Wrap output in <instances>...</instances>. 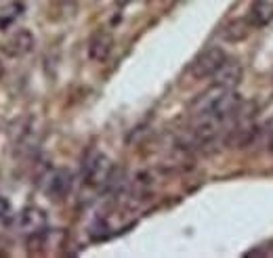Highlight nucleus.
I'll return each instance as SVG.
<instances>
[{"instance_id":"nucleus-1","label":"nucleus","mask_w":273,"mask_h":258,"mask_svg":"<svg viewBox=\"0 0 273 258\" xmlns=\"http://www.w3.org/2000/svg\"><path fill=\"white\" fill-rule=\"evenodd\" d=\"M225 61H227V55H225L223 48H221V46H208V48H204L202 53L192 61L189 74L196 80L212 78L221 70V65H223Z\"/></svg>"},{"instance_id":"nucleus-2","label":"nucleus","mask_w":273,"mask_h":258,"mask_svg":"<svg viewBox=\"0 0 273 258\" xmlns=\"http://www.w3.org/2000/svg\"><path fill=\"white\" fill-rule=\"evenodd\" d=\"M72 172L67 168H57L53 170L50 175L44 179V193L48 199L53 202H61L67 197V193H70L72 189Z\"/></svg>"},{"instance_id":"nucleus-3","label":"nucleus","mask_w":273,"mask_h":258,"mask_svg":"<svg viewBox=\"0 0 273 258\" xmlns=\"http://www.w3.org/2000/svg\"><path fill=\"white\" fill-rule=\"evenodd\" d=\"M34 44H36V40H34V34L28 27H21V30L13 32L11 36L7 38V42L3 44V50H5L7 57L19 59V57H25V55L32 53Z\"/></svg>"},{"instance_id":"nucleus-4","label":"nucleus","mask_w":273,"mask_h":258,"mask_svg":"<svg viewBox=\"0 0 273 258\" xmlns=\"http://www.w3.org/2000/svg\"><path fill=\"white\" fill-rule=\"evenodd\" d=\"M114 50V36L110 30H97L89 40V57L97 63H103L110 59Z\"/></svg>"},{"instance_id":"nucleus-5","label":"nucleus","mask_w":273,"mask_h":258,"mask_svg":"<svg viewBox=\"0 0 273 258\" xmlns=\"http://www.w3.org/2000/svg\"><path fill=\"white\" fill-rule=\"evenodd\" d=\"M110 172H112V162L107 156H95L91 164L87 166V175H84V183L93 189L103 187L110 181Z\"/></svg>"},{"instance_id":"nucleus-6","label":"nucleus","mask_w":273,"mask_h":258,"mask_svg":"<svg viewBox=\"0 0 273 258\" xmlns=\"http://www.w3.org/2000/svg\"><path fill=\"white\" fill-rule=\"evenodd\" d=\"M242 65L237 63V61H225L223 65H221V70L212 76L214 80V86H219V89H227V91H233L237 84L242 82Z\"/></svg>"},{"instance_id":"nucleus-7","label":"nucleus","mask_w":273,"mask_h":258,"mask_svg":"<svg viewBox=\"0 0 273 258\" xmlns=\"http://www.w3.org/2000/svg\"><path fill=\"white\" fill-rule=\"evenodd\" d=\"M252 23L248 21V17H237V19H231L223 32H221V38H223L225 42L229 44H235V42H242L250 36V32H252Z\"/></svg>"},{"instance_id":"nucleus-8","label":"nucleus","mask_w":273,"mask_h":258,"mask_svg":"<svg viewBox=\"0 0 273 258\" xmlns=\"http://www.w3.org/2000/svg\"><path fill=\"white\" fill-rule=\"evenodd\" d=\"M248 21L252 27H265L273 21V0H257L248 11Z\"/></svg>"},{"instance_id":"nucleus-9","label":"nucleus","mask_w":273,"mask_h":258,"mask_svg":"<svg viewBox=\"0 0 273 258\" xmlns=\"http://www.w3.org/2000/svg\"><path fill=\"white\" fill-rule=\"evenodd\" d=\"M78 13V0H53L48 9L50 21H67Z\"/></svg>"},{"instance_id":"nucleus-10","label":"nucleus","mask_w":273,"mask_h":258,"mask_svg":"<svg viewBox=\"0 0 273 258\" xmlns=\"http://www.w3.org/2000/svg\"><path fill=\"white\" fill-rule=\"evenodd\" d=\"M23 11H25V7H23L21 3H17V0L9 3L5 9H0V30L7 32L17 19H19Z\"/></svg>"},{"instance_id":"nucleus-11","label":"nucleus","mask_w":273,"mask_h":258,"mask_svg":"<svg viewBox=\"0 0 273 258\" xmlns=\"http://www.w3.org/2000/svg\"><path fill=\"white\" fill-rule=\"evenodd\" d=\"M44 220H46V216H44L42 210H38V208H28V210L23 212V216H21V225H23V227H30L32 231H40V227L44 225Z\"/></svg>"},{"instance_id":"nucleus-12","label":"nucleus","mask_w":273,"mask_h":258,"mask_svg":"<svg viewBox=\"0 0 273 258\" xmlns=\"http://www.w3.org/2000/svg\"><path fill=\"white\" fill-rule=\"evenodd\" d=\"M128 3H130V0H116V5H118V7H126Z\"/></svg>"}]
</instances>
